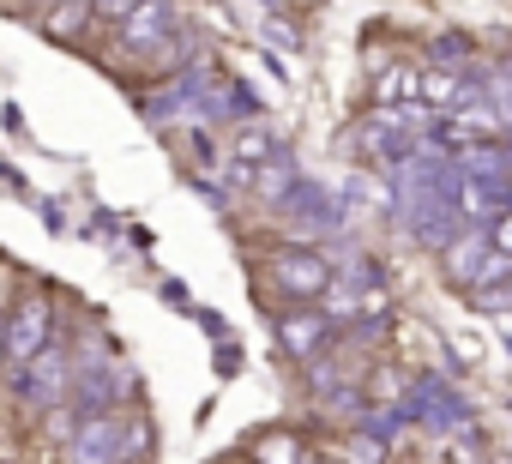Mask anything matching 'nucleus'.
<instances>
[{
  "label": "nucleus",
  "instance_id": "obj_11",
  "mask_svg": "<svg viewBox=\"0 0 512 464\" xmlns=\"http://www.w3.org/2000/svg\"><path fill=\"white\" fill-rule=\"evenodd\" d=\"M404 97H416V73L392 67V73L374 79V103H380V109H392V103H404Z\"/></svg>",
  "mask_w": 512,
  "mask_h": 464
},
{
  "label": "nucleus",
  "instance_id": "obj_4",
  "mask_svg": "<svg viewBox=\"0 0 512 464\" xmlns=\"http://www.w3.org/2000/svg\"><path fill=\"white\" fill-rule=\"evenodd\" d=\"M43 344H49V308L43 302H19L7 320H0V362L7 368H25Z\"/></svg>",
  "mask_w": 512,
  "mask_h": 464
},
{
  "label": "nucleus",
  "instance_id": "obj_13",
  "mask_svg": "<svg viewBox=\"0 0 512 464\" xmlns=\"http://www.w3.org/2000/svg\"><path fill=\"white\" fill-rule=\"evenodd\" d=\"M290 452H296L290 440H266V446H260V464H290Z\"/></svg>",
  "mask_w": 512,
  "mask_h": 464
},
{
  "label": "nucleus",
  "instance_id": "obj_14",
  "mask_svg": "<svg viewBox=\"0 0 512 464\" xmlns=\"http://www.w3.org/2000/svg\"><path fill=\"white\" fill-rule=\"evenodd\" d=\"M97 7H103V13H115V19H127V13L139 7V0H97Z\"/></svg>",
  "mask_w": 512,
  "mask_h": 464
},
{
  "label": "nucleus",
  "instance_id": "obj_7",
  "mask_svg": "<svg viewBox=\"0 0 512 464\" xmlns=\"http://www.w3.org/2000/svg\"><path fill=\"white\" fill-rule=\"evenodd\" d=\"M163 37H175V13H169V0H139V7L127 13V25H121V43H127L133 55H151Z\"/></svg>",
  "mask_w": 512,
  "mask_h": 464
},
{
  "label": "nucleus",
  "instance_id": "obj_8",
  "mask_svg": "<svg viewBox=\"0 0 512 464\" xmlns=\"http://www.w3.org/2000/svg\"><path fill=\"white\" fill-rule=\"evenodd\" d=\"M235 157H229V181H253V169H260L278 145H272V127H260V121H247L241 133H235V145H229Z\"/></svg>",
  "mask_w": 512,
  "mask_h": 464
},
{
  "label": "nucleus",
  "instance_id": "obj_2",
  "mask_svg": "<svg viewBox=\"0 0 512 464\" xmlns=\"http://www.w3.org/2000/svg\"><path fill=\"white\" fill-rule=\"evenodd\" d=\"M506 272H512V260L494 254L470 223H464V236L446 242V278H452V284H464V290H476V284H506Z\"/></svg>",
  "mask_w": 512,
  "mask_h": 464
},
{
  "label": "nucleus",
  "instance_id": "obj_9",
  "mask_svg": "<svg viewBox=\"0 0 512 464\" xmlns=\"http://www.w3.org/2000/svg\"><path fill=\"white\" fill-rule=\"evenodd\" d=\"M326 332H332V320H326V314H284V320H278V338H284V350H290V356H320Z\"/></svg>",
  "mask_w": 512,
  "mask_h": 464
},
{
  "label": "nucleus",
  "instance_id": "obj_6",
  "mask_svg": "<svg viewBox=\"0 0 512 464\" xmlns=\"http://www.w3.org/2000/svg\"><path fill=\"white\" fill-rule=\"evenodd\" d=\"M284 211H290V223H296V229H326V236H332V229H344L338 199H332V193H320L314 181H296V187L284 193Z\"/></svg>",
  "mask_w": 512,
  "mask_h": 464
},
{
  "label": "nucleus",
  "instance_id": "obj_12",
  "mask_svg": "<svg viewBox=\"0 0 512 464\" xmlns=\"http://www.w3.org/2000/svg\"><path fill=\"white\" fill-rule=\"evenodd\" d=\"M79 25H85V7H61V13L49 19V31H55V37H73Z\"/></svg>",
  "mask_w": 512,
  "mask_h": 464
},
{
  "label": "nucleus",
  "instance_id": "obj_10",
  "mask_svg": "<svg viewBox=\"0 0 512 464\" xmlns=\"http://www.w3.org/2000/svg\"><path fill=\"white\" fill-rule=\"evenodd\" d=\"M253 187H260V193H278V199H284V193L296 187V175H290V157H284V151H272L260 169H253Z\"/></svg>",
  "mask_w": 512,
  "mask_h": 464
},
{
  "label": "nucleus",
  "instance_id": "obj_1",
  "mask_svg": "<svg viewBox=\"0 0 512 464\" xmlns=\"http://www.w3.org/2000/svg\"><path fill=\"white\" fill-rule=\"evenodd\" d=\"M127 452H133V422L115 416V410L85 416V422L73 428V446H67L73 464H127Z\"/></svg>",
  "mask_w": 512,
  "mask_h": 464
},
{
  "label": "nucleus",
  "instance_id": "obj_5",
  "mask_svg": "<svg viewBox=\"0 0 512 464\" xmlns=\"http://www.w3.org/2000/svg\"><path fill=\"white\" fill-rule=\"evenodd\" d=\"M332 278H338V272L326 266L320 248H284V254H272V284H278L284 296H326Z\"/></svg>",
  "mask_w": 512,
  "mask_h": 464
},
{
  "label": "nucleus",
  "instance_id": "obj_3",
  "mask_svg": "<svg viewBox=\"0 0 512 464\" xmlns=\"http://www.w3.org/2000/svg\"><path fill=\"white\" fill-rule=\"evenodd\" d=\"M67 380H73V362H67V350H37L25 368H13V386H19V398L25 404H37V410H49V404H61V392H67Z\"/></svg>",
  "mask_w": 512,
  "mask_h": 464
}]
</instances>
